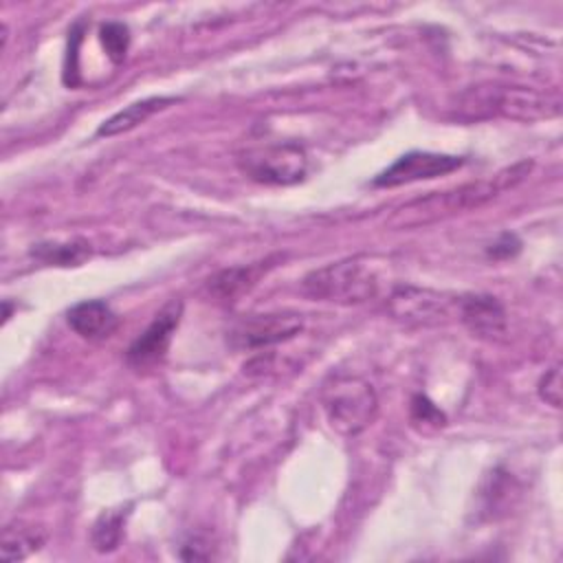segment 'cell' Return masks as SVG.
<instances>
[{
	"label": "cell",
	"mask_w": 563,
	"mask_h": 563,
	"mask_svg": "<svg viewBox=\"0 0 563 563\" xmlns=\"http://www.w3.org/2000/svg\"><path fill=\"white\" fill-rule=\"evenodd\" d=\"M240 172L262 185H295L306 176V150L292 141L257 143L235 154Z\"/></svg>",
	"instance_id": "5b68a950"
},
{
	"label": "cell",
	"mask_w": 563,
	"mask_h": 563,
	"mask_svg": "<svg viewBox=\"0 0 563 563\" xmlns=\"http://www.w3.org/2000/svg\"><path fill=\"white\" fill-rule=\"evenodd\" d=\"M462 165H464L462 156L413 150V152H407V154L398 156L372 183L376 187H398V185H407V183H416V180H429V178L451 174Z\"/></svg>",
	"instance_id": "ba28073f"
},
{
	"label": "cell",
	"mask_w": 563,
	"mask_h": 563,
	"mask_svg": "<svg viewBox=\"0 0 563 563\" xmlns=\"http://www.w3.org/2000/svg\"><path fill=\"white\" fill-rule=\"evenodd\" d=\"M303 328L301 314L295 312H266L249 314L233 323L229 330V341L240 350H257L275 343H284L297 336Z\"/></svg>",
	"instance_id": "8992f818"
},
{
	"label": "cell",
	"mask_w": 563,
	"mask_h": 563,
	"mask_svg": "<svg viewBox=\"0 0 563 563\" xmlns=\"http://www.w3.org/2000/svg\"><path fill=\"white\" fill-rule=\"evenodd\" d=\"M81 26L77 24L73 31H70V37H68V55H66V68H64V81L68 86H75L77 84V46L81 42Z\"/></svg>",
	"instance_id": "ffe728a7"
},
{
	"label": "cell",
	"mask_w": 563,
	"mask_h": 563,
	"mask_svg": "<svg viewBox=\"0 0 563 563\" xmlns=\"http://www.w3.org/2000/svg\"><path fill=\"white\" fill-rule=\"evenodd\" d=\"M264 262H257V264H249V266H233V268H224L220 273H216L207 288L209 292L216 297V299H222V301H233L235 297H240L242 292L251 290L257 279L262 277V273H266V268L271 266H262Z\"/></svg>",
	"instance_id": "4fadbf2b"
},
{
	"label": "cell",
	"mask_w": 563,
	"mask_h": 563,
	"mask_svg": "<svg viewBox=\"0 0 563 563\" xmlns=\"http://www.w3.org/2000/svg\"><path fill=\"white\" fill-rule=\"evenodd\" d=\"M66 321L75 334L88 341L108 339L119 328L117 312L101 299L77 301L68 308Z\"/></svg>",
	"instance_id": "8fae6325"
},
{
	"label": "cell",
	"mask_w": 563,
	"mask_h": 563,
	"mask_svg": "<svg viewBox=\"0 0 563 563\" xmlns=\"http://www.w3.org/2000/svg\"><path fill=\"white\" fill-rule=\"evenodd\" d=\"M530 169H532V161H521L497 172L490 178L466 183L444 191H431L427 196H420L398 207L387 218V224L391 229H420L438 220L451 218L455 213L477 209L488 200H493L495 196H499L501 191L517 187L530 174Z\"/></svg>",
	"instance_id": "6da1fadb"
},
{
	"label": "cell",
	"mask_w": 563,
	"mask_h": 563,
	"mask_svg": "<svg viewBox=\"0 0 563 563\" xmlns=\"http://www.w3.org/2000/svg\"><path fill=\"white\" fill-rule=\"evenodd\" d=\"M539 396H541L543 402H548L552 407H561L563 391H561V367L559 365L550 367L541 376V380H539Z\"/></svg>",
	"instance_id": "d6986e66"
},
{
	"label": "cell",
	"mask_w": 563,
	"mask_h": 563,
	"mask_svg": "<svg viewBox=\"0 0 563 563\" xmlns=\"http://www.w3.org/2000/svg\"><path fill=\"white\" fill-rule=\"evenodd\" d=\"M519 249H521V242H519V238L515 233H501L499 240L490 244L488 255L495 257V260H508V257L517 255Z\"/></svg>",
	"instance_id": "44dd1931"
},
{
	"label": "cell",
	"mask_w": 563,
	"mask_h": 563,
	"mask_svg": "<svg viewBox=\"0 0 563 563\" xmlns=\"http://www.w3.org/2000/svg\"><path fill=\"white\" fill-rule=\"evenodd\" d=\"M411 422H413V427L440 429V427H444L446 418H444V413H442L427 396L418 394V396H413V400H411Z\"/></svg>",
	"instance_id": "ac0fdd59"
},
{
	"label": "cell",
	"mask_w": 563,
	"mask_h": 563,
	"mask_svg": "<svg viewBox=\"0 0 563 563\" xmlns=\"http://www.w3.org/2000/svg\"><path fill=\"white\" fill-rule=\"evenodd\" d=\"M183 317V301L169 299L152 319V323L130 343L125 358L134 369H145L165 358L172 336Z\"/></svg>",
	"instance_id": "52a82bcc"
},
{
	"label": "cell",
	"mask_w": 563,
	"mask_h": 563,
	"mask_svg": "<svg viewBox=\"0 0 563 563\" xmlns=\"http://www.w3.org/2000/svg\"><path fill=\"white\" fill-rule=\"evenodd\" d=\"M125 517H128V510L110 508V510H103L95 519L92 530H90V541H92V548L97 552L106 554V552H112V550L119 548L121 537H123Z\"/></svg>",
	"instance_id": "2e32d148"
},
{
	"label": "cell",
	"mask_w": 563,
	"mask_h": 563,
	"mask_svg": "<svg viewBox=\"0 0 563 563\" xmlns=\"http://www.w3.org/2000/svg\"><path fill=\"white\" fill-rule=\"evenodd\" d=\"M303 295L332 303H361L376 295L378 275L369 257L356 255L310 271L301 282Z\"/></svg>",
	"instance_id": "7a4b0ae2"
},
{
	"label": "cell",
	"mask_w": 563,
	"mask_h": 563,
	"mask_svg": "<svg viewBox=\"0 0 563 563\" xmlns=\"http://www.w3.org/2000/svg\"><path fill=\"white\" fill-rule=\"evenodd\" d=\"M29 255L46 266H81L90 255L92 249L88 240L73 238L66 242H37L29 249Z\"/></svg>",
	"instance_id": "5bb4252c"
},
{
	"label": "cell",
	"mask_w": 563,
	"mask_h": 563,
	"mask_svg": "<svg viewBox=\"0 0 563 563\" xmlns=\"http://www.w3.org/2000/svg\"><path fill=\"white\" fill-rule=\"evenodd\" d=\"M46 541V532L35 526H7L2 530V545L0 554L4 561H20L29 554L37 552Z\"/></svg>",
	"instance_id": "9a60e30c"
},
{
	"label": "cell",
	"mask_w": 563,
	"mask_h": 563,
	"mask_svg": "<svg viewBox=\"0 0 563 563\" xmlns=\"http://www.w3.org/2000/svg\"><path fill=\"white\" fill-rule=\"evenodd\" d=\"M389 310L398 321L411 325H433L449 317V299L429 288L398 286L389 297Z\"/></svg>",
	"instance_id": "9c48e42d"
},
{
	"label": "cell",
	"mask_w": 563,
	"mask_h": 563,
	"mask_svg": "<svg viewBox=\"0 0 563 563\" xmlns=\"http://www.w3.org/2000/svg\"><path fill=\"white\" fill-rule=\"evenodd\" d=\"M321 407L330 427L345 435H358L378 416V398L374 387L350 374L330 376L321 387Z\"/></svg>",
	"instance_id": "3957f363"
},
{
	"label": "cell",
	"mask_w": 563,
	"mask_h": 563,
	"mask_svg": "<svg viewBox=\"0 0 563 563\" xmlns=\"http://www.w3.org/2000/svg\"><path fill=\"white\" fill-rule=\"evenodd\" d=\"M460 319L473 336L501 341L506 336V310L493 295H466L457 301Z\"/></svg>",
	"instance_id": "30bf717a"
},
{
	"label": "cell",
	"mask_w": 563,
	"mask_h": 563,
	"mask_svg": "<svg viewBox=\"0 0 563 563\" xmlns=\"http://www.w3.org/2000/svg\"><path fill=\"white\" fill-rule=\"evenodd\" d=\"M99 40L112 64H121L130 48V29L123 22H106L99 29Z\"/></svg>",
	"instance_id": "e0dca14e"
},
{
	"label": "cell",
	"mask_w": 563,
	"mask_h": 563,
	"mask_svg": "<svg viewBox=\"0 0 563 563\" xmlns=\"http://www.w3.org/2000/svg\"><path fill=\"white\" fill-rule=\"evenodd\" d=\"M176 97H147L141 101H134L130 106H125L123 110H119L117 114H112L110 119H106L99 128H97V136H117L123 134L136 125H141L143 121H147L154 112L167 108L169 103H176Z\"/></svg>",
	"instance_id": "7c38bea8"
},
{
	"label": "cell",
	"mask_w": 563,
	"mask_h": 563,
	"mask_svg": "<svg viewBox=\"0 0 563 563\" xmlns=\"http://www.w3.org/2000/svg\"><path fill=\"white\" fill-rule=\"evenodd\" d=\"M464 99V108L471 110L468 117L501 114L515 121H539L561 112V99L556 92H539L523 86H479L468 90Z\"/></svg>",
	"instance_id": "277c9868"
}]
</instances>
